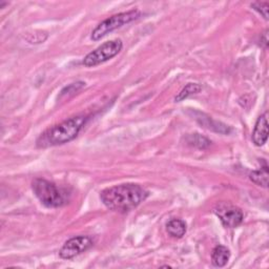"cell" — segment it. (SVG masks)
<instances>
[{"label": "cell", "instance_id": "obj_16", "mask_svg": "<svg viewBox=\"0 0 269 269\" xmlns=\"http://www.w3.org/2000/svg\"><path fill=\"white\" fill-rule=\"evenodd\" d=\"M252 8L259 12L266 20H268V10H269V4L266 2H256L252 4Z\"/></svg>", "mask_w": 269, "mask_h": 269}, {"label": "cell", "instance_id": "obj_9", "mask_svg": "<svg viewBox=\"0 0 269 269\" xmlns=\"http://www.w3.org/2000/svg\"><path fill=\"white\" fill-rule=\"evenodd\" d=\"M230 258L229 249L223 245H218L211 253V262L216 267H224Z\"/></svg>", "mask_w": 269, "mask_h": 269}, {"label": "cell", "instance_id": "obj_5", "mask_svg": "<svg viewBox=\"0 0 269 269\" xmlns=\"http://www.w3.org/2000/svg\"><path fill=\"white\" fill-rule=\"evenodd\" d=\"M123 47V43L120 39H115L107 41L101 44L99 47L94 50L93 52L88 53L83 58L82 64L86 67H92L99 65L107 60H110L117 56Z\"/></svg>", "mask_w": 269, "mask_h": 269}, {"label": "cell", "instance_id": "obj_7", "mask_svg": "<svg viewBox=\"0 0 269 269\" xmlns=\"http://www.w3.org/2000/svg\"><path fill=\"white\" fill-rule=\"evenodd\" d=\"M94 245V241L91 237L79 236L67 240L61 247L59 256L61 259L70 260L82 253L86 252Z\"/></svg>", "mask_w": 269, "mask_h": 269}, {"label": "cell", "instance_id": "obj_10", "mask_svg": "<svg viewBox=\"0 0 269 269\" xmlns=\"http://www.w3.org/2000/svg\"><path fill=\"white\" fill-rule=\"evenodd\" d=\"M166 230L169 236L180 239L186 234L187 226L186 223L181 219H173L166 224Z\"/></svg>", "mask_w": 269, "mask_h": 269}, {"label": "cell", "instance_id": "obj_15", "mask_svg": "<svg viewBox=\"0 0 269 269\" xmlns=\"http://www.w3.org/2000/svg\"><path fill=\"white\" fill-rule=\"evenodd\" d=\"M85 86V83L84 82H76V83H71L70 85L64 87L62 89V92H61V95L60 97H63L64 95H74L75 93H77L78 91H80V89L82 87Z\"/></svg>", "mask_w": 269, "mask_h": 269}, {"label": "cell", "instance_id": "obj_2", "mask_svg": "<svg viewBox=\"0 0 269 269\" xmlns=\"http://www.w3.org/2000/svg\"><path fill=\"white\" fill-rule=\"evenodd\" d=\"M86 117L75 116L44 131L36 141L40 149L62 145L74 140L84 127Z\"/></svg>", "mask_w": 269, "mask_h": 269}, {"label": "cell", "instance_id": "obj_13", "mask_svg": "<svg viewBox=\"0 0 269 269\" xmlns=\"http://www.w3.org/2000/svg\"><path fill=\"white\" fill-rule=\"evenodd\" d=\"M201 89H202V86L200 84H198V83H188L187 85H185L181 89V92L176 96L175 101L176 102H180V101L188 98L191 95L200 93Z\"/></svg>", "mask_w": 269, "mask_h": 269}, {"label": "cell", "instance_id": "obj_8", "mask_svg": "<svg viewBox=\"0 0 269 269\" xmlns=\"http://www.w3.org/2000/svg\"><path fill=\"white\" fill-rule=\"evenodd\" d=\"M268 113L260 116L253 133V141L257 146H263L268 139Z\"/></svg>", "mask_w": 269, "mask_h": 269}, {"label": "cell", "instance_id": "obj_14", "mask_svg": "<svg viewBox=\"0 0 269 269\" xmlns=\"http://www.w3.org/2000/svg\"><path fill=\"white\" fill-rule=\"evenodd\" d=\"M186 142H187V144L194 146V148H198L200 150H205L208 146H210V144H211L210 140H208L207 138H205L199 134L188 135L186 137Z\"/></svg>", "mask_w": 269, "mask_h": 269}, {"label": "cell", "instance_id": "obj_18", "mask_svg": "<svg viewBox=\"0 0 269 269\" xmlns=\"http://www.w3.org/2000/svg\"><path fill=\"white\" fill-rule=\"evenodd\" d=\"M8 3H4V2H0V9H3L4 6H7Z\"/></svg>", "mask_w": 269, "mask_h": 269}, {"label": "cell", "instance_id": "obj_12", "mask_svg": "<svg viewBox=\"0 0 269 269\" xmlns=\"http://www.w3.org/2000/svg\"><path fill=\"white\" fill-rule=\"evenodd\" d=\"M268 167L265 165L263 168L259 170H254L250 173L249 178L254 183H256L259 186L267 187L268 186Z\"/></svg>", "mask_w": 269, "mask_h": 269}, {"label": "cell", "instance_id": "obj_17", "mask_svg": "<svg viewBox=\"0 0 269 269\" xmlns=\"http://www.w3.org/2000/svg\"><path fill=\"white\" fill-rule=\"evenodd\" d=\"M261 44L266 48L268 46V31H265L261 36Z\"/></svg>", "mask_w": 269, "mask_h": 269}, {"label": "cell", "instance_id": "obj_4", "mask_svg": "<svg viewBox=\"0 0 269 269\" xmlns=\"http://www.w3.org/2000/svg\"><path fill=\"white\" fill-rule=\"evenodd\" d=\"M141 13L138 10H132L129 12H123L113 15L110 18H107V19L100 22L95 28V30L92 32L91 39L94 41H98L109 33L138 19Z\"/></svg>", "mask_w": 269, "mask_h": 269}, {"label": "cell", "instance_id": "obj_11", "mask_svg": "<svg viewBox=\"0 0 269 269\" xmlns=\"http://www.w3.org/2000/svg\"><path fill=\"white\" fill-rule=\"evenodd\" d=\"M199 114L201 115V117L197 116L195 119L198 120L202 125H204L205 128H207L208 130H213V131H216L218 133H222V134H228L230 132L229 128L226 127L225 124L222 125V123L213 121L211 118L206 117L204 114H201V113H199Z\"/></svg>", "mask_w": 269, "mask_h": 269}, {"label": "cell", "instance_id": "obj_1", "mask_svg": "<svg viewBox=\"0 0 269 269\" xmlns=\"http://www.w3.org/2000/svg\"><path fill=\"white\" fill-rule=\"evenodd\" d=\"M149 197V191L139 184L128 183L105 188L100 192L102 203L113 211L128 212Z\"/></svg>", "mask_w": 269, "mask_h": 269}, {"label": "cell", "instance_id": "obj_6", "mask_svg": "<svg viewBox=\"0 0 269 269\" xmlns=\"http://www.w3.org/2000/svg\"><path fill=\"white\" fill-rule=\"evenodd\" d=\"M213 212L227 228H236L244 220L243 211L229 202H220L213 208Z\"/></svg>", "mask_w": 269, "mask_h": 269}, {"label": "cell", "instance_id": "obj_3", "mask_svg": "<svg viewBox=\"0 0 269 269\" xmlns=\"http://www.w3.org/2000/svg\"><path fill=\"white\" fill-rule=\"evenodd\" d=\"M32 189L39 201L46 207H61L69 201V192L65 188L45 179H36L32 184Z\"/></svg>", "mask_w": 269, "mask_h": 269}]
</instances>
